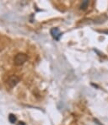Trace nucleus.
Segmentation results:
<instances>
[{
	"label": "nucleus",
	"mask_w": 108,
	"mask_h": 125,
	"mask_svg": "<svg viewBox=\"0 0 108 125\" xmlns=\"http://www.w3.org/2000/svg\"><path fill=\"white\" fill-rule=\"evenodd\" d=\"M26 56L24 54H19L17 55V56L15 57V59H14V61H15V63L16 64H21L23 63L26 60Z\"/></svg>",
	"instance_id": "nucleus-1"
},
{
	"label": "nucleus",
	"mask_w": 108,
	"mask_h": 125,
	"mask_svg": "<svg viewBox=\"0 0 108 125\" xmlns=\"http://www.w3.org/2000/svg\"><path fill=\"white\" fill-rule=\"evenodd\" d=\"M51 34H52V37L54 38V39L56 40H59L60 36H62L61 32L59 31V30H58V28H53L52 31H51Z\"/></svg>",
	"instance_id": "nucleus-2"
},
{
	"label": "nucleus",
	"mask_w": 108,
	"mask_h": 125,
	"mask_svg": "<svg viewBox=\"0 0 108 125\" xmlns=\"http://www.w3.org/2000/svg\"><path fill=\"white\" fill-rule=\"evenodd\" d=\"M89 2L87 1V0L83 1L81 3V5H80V9H81V10H86L88 8V6H89Z\"/></svg>",
	"instance_id": "nucleus-3"
},
{
	"label": "nucleus",
	"mask_w": 108,
	"mask_h": 125,
	"mask_svg": "<svg viewBox=\"0 0 108 125\" xmlns=\"http://www.w3.org/2000/svg\"><path fill=\"white\" fill-rule=\"evenodd\" d=\"M11 78H12L13 80H10V82H9V83L11 84V85L13 86V85H14V84H16V83H17V81H18V79L16 78V77H14V76L11 77Z\"/></svg>",
	"instance_id": "nucleus-4"
},
{
	"label": "nucleus",
	"mask_w": 108,
	"mask_h": 125,
	"mask_svg": "<svg viewBox=\"0 0 108 125\" xmlns=\"http://www.w3.org/2000/svg\"><path fill=\"white\" fill-rule=\"evenodd\" d=\"M10 121L11 123H14L16 121V117H14V116L13 115V114H10Z\"/></svg>",
	"instance_id": "nucleus-5"
}]
</instances>
